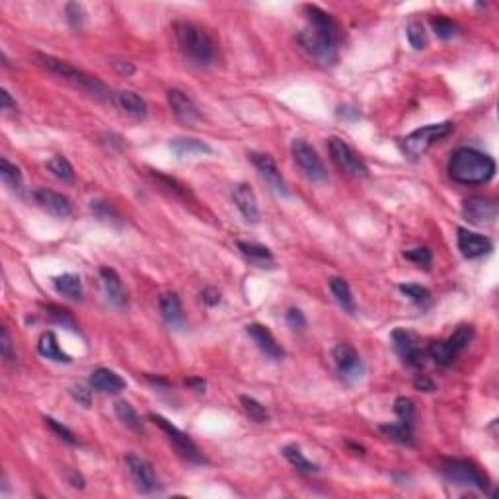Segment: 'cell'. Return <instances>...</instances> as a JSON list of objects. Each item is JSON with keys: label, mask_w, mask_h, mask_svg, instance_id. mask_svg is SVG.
Returning a JSON list of instances; mask_svg holds the SVG:
<instances>
[{"label": "cell", "mask_w": 499, "mask_h": 499, "mask_svg": "<svg viewBox=\"0 0 499 499\" xmlns=\"http://www.w3.org/2000/svg\"><path fill=\"white\" fill-rule=\"evenodd\" d=\"M186 384L190 388H193L195 392H205L207 382L203 379H197V377H191V379L186 380Z\"/></svg>", "instance_id": "db71d44e"}, {"label": "cell", "mask_w": 499, "mask_h": 499, "mask_svg": "<svg viewBox=\"0 0 499 499\" xmlns=\"http://www.w3.org/2000/svg\"><path fill=\"white\" fill-rule=\"evenodd\" d=\"M90 211L94 213V216L98 221H102L105 224H113V226H121V216L119 213L113 209L108 201H102V199H96L90 203Z\"/></svg>", "instance_id": "4dcf8cb0"}, {"label": "cell", "mask_w": 499, "mask_h": 499, "mask_svg": "<svg viewBox=\"0 0 499 499\" xmlns=\"http://www.w3.org/2000/svg\"><path fill=\"white\" fill-rule=\"evenodd\" d=\"M65 16H67V22L70 24V27L78 30V27H82L84 20H86V10H84L82 4H78V2H69V4L65 6Z\"/></svg>", "instance_id": "b9f144b4"}, {"label": "cell", "mask_w": 499, "mask_h": 499, "mask_svg": "<svg viewBox=\"0 0 499 499\" xmlns=\"http://www.w3.org/2000/svg\"><path fill=\"white\" fill-rule=\"evenodd\" d=\"M283 456L287 458V462L293 466V468H297L299 472L302 474H318L320 472V466L316 465V462H312V460H309L306 456H304V453H302L301 448L297 447V445H287V447H283Z\"/></svg>", "instance_id": "83f0119b"}, {"label": "cell", "mask_w": 499, "mask_h": 499, "mask_svg": "<svg viewBox=\"0 0 499 499\" xmlns=\"http://www.w3.org/2000/svg\"><path fill=\"white\" fill-rule=\"evenodd\" d=\"M100 279H102V287L108 301L117 309H125L127 306V293L123 289V283H121L117 271L112 267H100Z\"/></svg>", "instance_id": "ffe728a7"}, {"label": "cell", "mask_w": 499, "mask_h": 499, "mask_svg": "<svg viewBox=\"0 0 499 499\" xmlns=\"http://www.w3.org/2000/svg\"><path fill=\"white\" fill-rule=\"evenodd\" d=\"M37 351H39V355H44L45 359H51V361H57V363L72 361L69 353H65L63 349H60L59 339H57V336H55V332H44V334H41L39 342H37Z\"/></svg>", "instance_id": "d4e9b609"}, {"label": "cell", "mask_w": 499, "mask_h": 499, "mask_svg": "<svg viewBox=\"0 0 499 499\" xmlns=\"http://www.w3.org/2000/svg\"><path fill=\"white\" fill-rule=\"evenodd\" d=\"M113 410H115V415L119 417L121 423H125L131 429H141V417H138V413L135 412V408L129 402L119 400V402H115Z\"/></svg>", "instance_id": "d590c367"}, {"label": "cell", "mask_w": 499, "mask_h": 499, "mask_svg": "<svg viewBox=\"0 0 499 499\" xmlns=\"http://www.w3.org/2000/svg\"><path fill=\"white\" fill-rule=\"evenodd\" d=\"M170 148L174 150V155L178 156H191V155H211L213 148L209 147L207 143L199 141V138L190 137H178L170 141Z\"/></svg>", "instance_id": "4316f807"}, {"label": "cell", "mask_w": 499, "mask_h": 499, "mask_svg": "<svg viewBox=\"0 0 499 499\" xmlns=\"http://www.w3.org/2000/svg\"><path fill=\"white\" fill-rule=\"evenodd\" d=\"M413 387L417 388L420 392H433L435 390V382L429 377H425V375H417L415 380H413Z\"/></svg>", "instance_id": "816d5d0a"}, {"label": "cell", "mask_w": 499, "mask_h": 499, "mask_svg": "<svg viewBox=\"0 0 499 499\" xmlns=\"http://www.w3.org/2000/svg\"><path fill=\"white\" fill-rule=\"evenodd\" d=\"M47 168H49V172H51L55 178H59V180L63 181L74 180V168H72V164H70L63 155L53 156L51 160L47 162Z\"/></svg>", "instance_id": "e575fe53"}, {"label": "cell", "mask_w": 499, "mask_h": 499, "mask_svg": "<svg viewBox=\"0 0 499 499\" xmlns=\"http://www.w3.org/2000/svg\"><path fill=\"white\" fill-rule=\"evenodd\" d=\"M392 345H394V349L406 365H410L413 369H422L425 365V351L420 347L417 339L410 332L400 330V328L394 330L392 332Z\"/></svg>", "instance_id": "7c38bea8"}, {"label": "cell", "mask_w": 499, "mask_h": 499, "mask_svg": "<svg viewBox=\"0 0 499 499\" xmlns=\"http://www.w3.org/2000/svg\"><path fill=\"white\" fill-rule=\"evenodd\" d=\"M70 394H72V398H74L80 406H84V408H90V406H92V392H90L88 388L84 387L70 388Z\"/></svg>", "instance_id": "7dc6e473"}, {"label": "cell", "mask_w": 499, "mask_h": 499, "mask_svg": "<svg viewBox=\"0 0 499 499\" xmlns=\"http://www.w3.org/2000/svg\"><path fill=\"white\" fill-rule=\"evenodd\" d=\"M174 35L181 53L197 67H209L216 59V45L203 27L188 20L174 22Z\"/></svg>", "instance_id": "277c9868"}, {"label": "cell", "mask_w": 499, "mask_h": 499, "mask_svg": "<svg viewBox=\"0 0 499 499\" xmlns=\"http://www.w3.org/2000/svg\"><path fill=\"white\" fill-rule=\"evenodd\" d=\"M34 59L41 69L49 70L51 74H57V77L65 78L67 82H70V84H74L77 88H80L82 92L94 96V98H98V100H103V102L112 103L113 90L108 86L103 80L94 77V74H88V72L77 69L74 65H70V63H67V60L57 59V57H53V55H45V53H35Z\"/></svg>", "instance_id": "3957f363"}, {"label": "cell", "mask_w": 499, "mask_h": 499, "mask_svg": "<svg viewBox=\"0 0 499 499\" xmlns=\"http://www.w3.org/2000/svg\"><path fill=\"white\" fill-rule=\"evenodd\" d=\"M456 242H458L460 254H462L466 259L482 258L486 254H490L491 248H493V244H491L488 236L472 233V231H468V228H458Z\"/></svg>", "instance_id": "9a60e30c"}, {"label": "cell", "mask_w": 499, "mask_h": 499, "mask_svg": "<svg viewBox=\"0 0 499 499\" xmlns=\"http://www.w3.org/2000/svg\"><path fill=\"white\" fill-rule=\"evenodd\" d=\"M44 422L45 425H47V427H49V429H51L59 439L65 441V443H69V445H77L78 443L77 435H74L67 425H63V423L57 422V420H53V417H44Z\"/></svg>", "instance_id": "7bdbcfd3"}, {"label": "cell", "mask_w": 499, "mask_h": 499, "mask_svg": "<svg viewBox=\"0 0 499 499\" xmlns=\"http://www.w3.org/2000/svg\"><path fill=\"white\" fill-rule=\"evenodd\" d=\"M462 215L474 224H490L498 216V203L484 197L466 199L462 203Z\"/></svg>", "instance_id": "2e32d148"}, {"label": "cell", "mask_w": 499, "mask_h": 499, "mask_svg": "<svg viewBox=\"0 0 499 499\" xmlns=\"http://www.w3.org/2000/svg\"><path fill=\"white\" fill-rule=\"evenodd\" d=\"M406 35H408V41L412 45L413 49H423L425 47V32H423V26L420 22H410L408 24V30H406Z\"/></svg>", "instance_id": "ee69618b"}, {"label": "cell", "mask_w": 499, "mask_h": 499, "mask_svg": "<svg viewBox=\"0 0 499 499\" xmlns=\"http://www.w3.org/2000/svg\"><path fill=\"white\" fill-rule=\"evenodd\" d=\"M112 103L115 108H119L121 112L127 113L131 117L135 119H143L147 117L148 113V105L145 102V98H141L135 92L131 90H119V92H113V100Z\"/></svg>", "instance_id": "44dd1931"}, {"label": "cell", "mask_w": 499, "mask_h": 499, "mask_svg": "<svg viewBox=\"0 0 499 499\" xmlns=\"http://www.w3.org/2000/svg\"><path fill=\"white\" fill-rule=\"evenodd\" d=\"M334 363H336L337 372L342 375V379L347 382H355L363 377L365 367H363L359 353L355 351V347L349 344H337L332 351Z\"/></svg>", "instance_id": "8fae6325"}, {"label": "cell", "mask_w": 499, "mask_h": 499, "mask_svg": "<svg viewBox=\"0 0 499 499\" xmlns=\"http://www.w3.org/2000/svg\"><path fill=\"white\" fill-rule=\"evenodd\" d=\"M474 339V328L472 326H458L451 334V337L447 339V345L453 349V353H458L462 351V349H466L468 345H470V342Z\"/></svg>", "instance_id": "836d02e7"}, {"label": "cell", "mask_w": 499, "mask_h": 499, "mask_svg": "<svg viewBox=\"0 0 499 499\" xmlns=\"http://www.w3.org/2000/svg\"><path fill=\"white\" fill-rule=\"evenodd\" d=\"M304 14L309 18V30L299 35L302 51L320 65H334L337 60V45H339V27L334 18L326 10L318 6H304Z\"/></svg>", "instance_id": "6da1fadb"}, {"label": "cell", "mask_w": 499, "mask_h": 499, "mask_svg": "<svg viewBox=\"0 0 499 499\" xmlns=\"http://www.w3.org/2000/svg\"><path fill=\"white\" fill-rule=\"evenodd\" d=\"M285 320H287V324H289V328H293V330H304L306 328V318H304V314H302L299 309H291L289 312H287V316H285Z\"/></svg>", "instance_id": "bcb514c9"}, {"label": "cell", "mask_w": 499, "mask_h": 499, "mask_svg": "<svg viewBox=\"0 0 499 499\" xmlns=\"http://www.w3.org/2000/svg\"><path fill=\"white\" fill-rule=\"evenodd\" d=\"M236 246H238V249L242 252V256H246L252 264H256L258 267L276 266V258H273L271 249L267 248V246H261V244H256V242H244V240L236 242Z\"/></svg>", "instance_id": "cb8c5ba5"}, {"label": "cell", "mask_w": 499, "mask_h": 499, "mask_svg": "<svg viewBox=\"0 0 499 499\" xmlns=\"http://www.w3.org/2000/svg\"><path fill=\"white\" fill-rule=\"evenodd\" d=\"M404 258L410 259V261H413L415 266L420 267H425V269H429L431 264H433V256H431V252L427 248H412L408 249V252H404Z\"/></svg>", "instance_id": "f6af8a7d"}, {"label": "cell", "mask_w": 499, "mask_h": 499, "mask_svg": "<svg viewBox=\"0 0 499 499\" xmlns=\"http://www.w3.org/2000/svg\"><path fill=\"white\" fill-rule=\"evenodd\" d=\"M330 291L336 297L337 304H339L347 314H353V312H355V299H353L351 287H349V283H347L345 279H342V277H332V279H330Z\"/></svg>", "instance_id": "f1b7e54d"}, {"label": "cell", "mask_w": 499, "mask_h": 499, "mask_svg": "<svg viewBox=\"0 0 499 499\" xmlns=\"http://www.w3.org/2000/svg\"><path fill=\"white\" fill-rule=\"evenodd\" d=\"M448 176L462 186H484L495 176V160L482 150L460 147L451 155Z\"/></svg>", "instance_id": "7a4b0ae2"}, {"label": "cell", "mask_w": 499, "mask_h": 499, "mask_svg": "<svg viewBox=\"0 0 499 499\" xmlns=\"http://www.w3.org/2000/svg\"><path fill=\"white\" fill-rule=\"evenodd\" d=\"M0 178L2 181L8 186L10 190L20 193L22 191V186H24V176L20 172L16 164L8 162L6 158H0Z\"/></svg>", "instance_id": "f546056e"}, {"label": "cell", "mask_w": 499, "mask_h": 499, "mask_svg": "<svg viewBox=\"0 0 499 499\" xmlns=\"http://www.w3.org/2000/svg\"><path fill=\"white\" fill-rule=\"evenodd\" d=\"M148 420L155 423V425H158V427L168 435L170 443H172L176 451H178L183 458H188L190 462H195V465H203V462H205V456L201 455V451H199L197 445L191 441L190 435H186L183 431L178 429L172 422H168L164 415H158V413H150Z\"/></svg>", "instance_id": "8992f818"}, {"label": "cell", "mask_w": 499, "mask_h": 499, "mask_svg": "<svg viewBox=\"0 0 499 499\" xmlns=\"http://www.w3.org/2000/svg\"><path fill=\"white\" fill-rule=\"evenodd\" d=\"M291 153H293L294 164L310 181H324L328 178L326 166L322 162V158L318 153L314 150L312 145H309L304 138H294L291 145Z\"/></svg>", "instance_id": "52a82bcc"}, {"label": "cell", "mask_w": 499, "mask_h": 499, "mask_svg": "<svg viewBox=\"0 0 499 499\" xmlns=\"http://www.w3.org/2000/svg\"><path fill=\"white\" fill-rule=\"evenodd\" d=\"M53 287L55 291L67 299H72V301H80L82 299V281L77 273H63V276H57L53 279Z\"/></svg>", "instance_id": "484cf974"}, {"label": "cell", "mask_w": 499, "mask_h": 499, "mask_svg": "<svg viewBox=\"0 0 499 499\" xmlns=\"http://www.w3.org/2000/svg\"><path fill=\"white\" fill-rule=\"evenodd\" d=\"M0 353L4 357V361L12 359V339H10V334L6 328L0 330Z\"/></svg>", "instance_id": "c3c4849f"}, {"label": "cell", "mask_w": 499, "mask_h": 499, "mask_svg": "<svg viewBox=\"0 0 499 499\" xmlns=\"http://www.w3.org/2000/svg\"><path fill=\"white\" fill-rule=\"evenodd\" d=\"M431 27H433V32H435V35H437L439 39H451V37H455L456 32H458V26H456L455 22L445 16L431 18Z\"/></svg>", "instance_id": "f35d334b"}, {"label": "cell", "mask_w": 499, "mask_h": 499, "mask_svg": "<svg viewBox=\"0 0 499 499\" xmlns=\"http://www.w3.org/2000/svg\"><path fill=\"white\" fill-rule=\"evenodd\" d=\"M158 309L162 314L164 322L172 328H183L186 316H183V306H181L180 297L176 293H162L158 299Z\"/></svg>", "instance_id": "7402d4cb"}, {"label": "cell", "mask_w": 499, "mask_h": 499, "mask_svg": "<svg viewBox=\"0 0 499 499\" xmlns=\"http://www.w3.org/2000/svg\"><path fill=\"white\" fill-rule=\"evenodd\" d=\"M394 412H396V415L400 417V422L413 427V422H415V406H413L410 398H398L396 402H394Z\"/></svg>", "instance_id": "ab89813d"}, {"label": "cell", "mask_w": 499, "mask_h": 499, "mask_svg": "<svg viewBox=\"0 0 499 499\" xmlns=\"http://www.w3.org/2000/svg\"><path fill=\"white\" fill-rule=\"evenodd\" d=\"M90 387L94 390H100L103 394H117L121 390H125L127 382L121 379L119 375L112 369H96L90 375Z\"/></svg>", "instance_id": "603a6c76"}, {"label": "cell", "mask_w": 499, "mask_h": 499, "mask_svg": "<svg viewBox=\"0 0 499 499\" xmlns=\"http://www.w3.org/2000/svg\"><path fill=\"white\" fill-rule=\"evenodd\" d=\"M168 103H170V108H172L174 115H176L181 123H186V125H193V123H197L199 117H201L197 105L193 103L190 96L186 94V92H181V90H170V92H168Z\"/></svg>", "instance_id": "ac0fdd59"}, {"label": "cell", "mask_w": 499, "mask_h": 499, "mask_svg": "<svg viewBox=\"0 0 499 499\" xmlns=\"http://www.w3.org/2000/svg\"><path fill=\"white\" fill-rule=\"evenodd\" d=\"M248 156L249 160L254 162V166L258 168V172L261 174V178L269 183V188L276 193H279V195L287 197L289 190H287V183H285L283 176H281L279 168H277L276 160L269 155H261V153H249Z\"/></svg>", "instance_id": "4fadbf2b"}, {"label": "cell", "mask_w": 499, "mask_h": 499, "mask_svg": "<svg viewBox=\"0 0 499 499\" xmlns=\"http://www.w3.org/2000/svg\"><path fill=\"white\" fill-rule=\"evenodd\" d=\"M0 108L4 110V112H18V103L16 100L10 96L8 90H0Z\"/></svg>", "instance_id": "681fc988"}, {"label": "cell", "mask_w": 499, "mask_h": 499, "mask_svg": "<svg viewBox=\"0 0 499 499\" xmlns=\"http://www.w3.org/2000/svg\"><path fill=\"white\" fill-rule=\"evenodd\" d=\"M380 431L387 437L398 441L402 445H410V447L413 445V427L406 425V423H384V425H380Z\"/></svg>", "instance_id": "1f68e13d"}, {"label": "cell", "mask_w": 499, "mask_h": 499, "mask_svg": "<svg viewBox=\"0 0 499 499\" xmlns=\"http://www.w3.org/2000/svg\"><path fill=\"white\" fill-rule=\"evenodd\" d=\"M47 316H49L55 324H60L63 328L77 330V322H74V318L70 316L69 310L60 309V306H55V304H49V306H47Z\"/></svg>", "instance_id": "60d3db41"}, {"label": "cell", "mask_w": 499, "mask_h": 499, "mask_svg": "<svg viewBox=\"0 0 499 499\" xmlns=\"http://www.w3.org/2000/svg\"><path fill=\"white\" fill-rule=\"evenodd\" d=\"M240 404L244 408V412L248 415L252 422L256 423H266L269 420V412L261 402H258L256 398L252 396H240Z\"/></svg>", "instance_id": "d6a6232c"}, {"label": "cell", "mask_w": 499, "mask_h": 499, "mask_svg": "<svg viewBox=\"0 0 499 499\" xmlns=\"http://www.w3.org/2000/svg\"><path fill=\"white\" fill-rule=\"evenodd\" d=\"M70 482H72V486H74V488H84V480H82V476H80V474H77V472L70 474Z\"/></svg>", "instance_id": "11a10c76"}, {"label": "cell", "mask_w": 499, "mask_h": 499, "mask_svg": "<svg viewBox=\"0 0 499 499\" xmlns=\"http://www.w3.org/2000/svg\"><path fill=\"white\" fill-rule=\"evenodd\" d=\"M246 332H248V336L254 339V344L258 345V349L264 353L266 357L273 359V361H281V359H283V347H281V344L277 342L276 336H273L266 326H261V324H249V326L246 328Z\"/></svg>", "instance_id": "e0dca14e"}, {"label": "cell", "mask_w": 499, "mask_h": 499, "mask_svg": "<svg viewBox=\"0 0 499 499\" xmlns=\"http://www.w3.org/2000/svg\"><path fill=\"white\" fill-rule=\"evenodd\" d=\"M441 470L445 474V478L456 486H466V488H474V490L480 491L488 490L486 476L466 460H445Z\"/></svg>", "instance_id": "9c48e42d"}, {"label": "cell", "mask_w": 499, "mask_h": 499, "mask_svg": "<svg viewBox=\"0 0 499 499\" xmlns=\"http://www.w3.org/2000/svg\"><path fill=\"white\" fill-rule=\"evenodd\" d=\"M34 199L37 205L41 207L44 211H47L49 215L57 216V219H67L72 215V203L67 195H63L59 191L47 190V188H39L34 191Z\"/></svg>", "instance_id": "5bb4252c"}, {"label": "cell", "mask_w": 499, "mask_h": 499, "mask_svg": "<svg viewBox=\"0 0 499 499\" xmlns=\"http://www.w3.org/2000/svg\"><path fill=\"white\" fill-rule=\"evenodd\" d=\"M201 301L205 302L207 306H216L221 302V293L213 287H207L205 291L201 293Z\"/></svg>", "instance_id": "f907efd6"}, {"label": "cell", "mask_w": 499, "mask_h": 499, "mask_svg": "<svg viewBox=\"0 0 499 499\" xmlns=\"http://www.w3.org/2000/svg\"><path fill=\"white\" fill-rule=\"evenodd\" d=\"M125 465H127V470H129L131 480L135 482L138 491L143 493H155V491L160 490V480L156 476L155 468L153 465L145 460L143 456L138 455H129L125 456Z\"/></svg>", "instance_id": "30bf717a"}, {"label": "cell", "mask_w": 499, "mask_h": 499, "mask_svg": "<svg viewBox=\"0 0 499 499\" xmlns=\"http://www.w3.org/2000/svg\"><path fill=\"white\" fill-rule=\"evenodd\" d=\"M113 69L117 70L119 74H123V77L135 74V67H133L131 63H127V60H115V63H113Z\"/></svg>", "instance_id": "f5cc1de1"}, {"label": "cell", "mask_w": 499, "mask_h": 499, "mask_svg": "<svg viewBox=\"0 0 499 499\" xmlns=\"http://www.w3.org/2000/svg\"><path fill=\"white\" fill-rule=\"evenodd\" d=\"M429 357L441 367H451L455 363L456 353H453L447 342H435L429 345Z\"/></svg>", "instance_id": "8d00e7d4"}, {"label": "cell", "mask_w": 499, "mask_h": 499, "mask_svg": "<svg viewBox=\"0 0 499 499\" xmlns=\"http://www.w3.org/2000/svg\"><path fill=\"white\" fill-rule=\"evenodd\" d=\"M400 293L404 294L406 299H410L415 304H427L431 301V293L429 289H425L423 285H415V283H402L400 287Z\"/></svg>", "instance_id": "74e56055"}, {"label": "cell", "mask_w": 499, "mask_h": 499, "mask_svg": "<svg viewBox=\"0 0 499 499\" xmlns=\"http://www.w3.org/2000/svg\"><path fill=\"white\" fill-rule=\"evenodd\" d=\"M455 129V125L451 121H443V123H431L425 125L422 129H415L410 133L408 137L402 141V148L410 158H420L427 150H429L435 143H439L441 138H445L451 135Z\"/></svg>", "instance_id": "5b68a950"}, {"label": "cell", "mask_w": 499, "mask_h": 499, "mask_svg": "<svg viewBox=\"0 0 499 499\" xmlns=\"http://www.w3.org/2000/svg\"><path fill=\"white\" fill-rule=\"evenodd\" d=\"M233 199L236 209L240 211L242 216H244L248 223H258L259 221L258 197H256V193H254V190L249 188L248 183H238V186H234Z\"/></svg>", "instance_id": "d6986e66"}, {"label": "cell", "mask_w": 499, "mask_h": 499, "mask_svg": "<svg viewBox=\"0 0 499 499\" xmlns=\"http://www.w3.org/2000/svg\"><path fill=\"white\" fill-rule=\"evenodd\" d=\"M328 148H330V155L332 160L353 178H365L369 174V166L365 164L361 156L357 155L344 138L339 137H330L328 138Z\"/></svg>", "instance_id": "ba28073f"}]
</instances>
